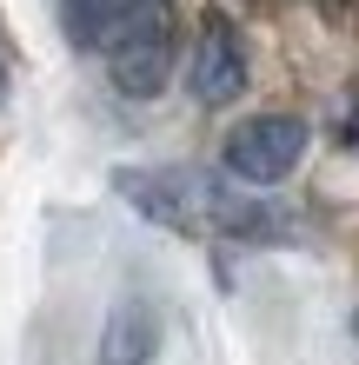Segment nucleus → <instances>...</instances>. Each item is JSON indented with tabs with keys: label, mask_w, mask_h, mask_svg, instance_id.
<instances>
[{
	"label": "nucleus",
	"mask_w": 359,
	"mask_h": 365,
	"mask_svg": "<svg viewBox=\"0 0 359 365\" xmlns=\"http://www.w3.org/2000/svg\"><path fill=\"white\" fill-rule=\"evenodd\" d=\"M173 53H180V14L173 0H133L126 20L107 40V73L126 100H153L173 73Z\"/></svg>",
	"instance_id": "obj_1"
},
{
	"label": "nucleus",
	"mask_w": 359,
	"mask_h": 365,
	"mask_svg": "<svg viewBox=\"0 0 359 365\" xmlns=\"http://www.w3.org/2000/svg\"><path fill=\"white\" fill-rule=\"evenodd\" d=\"M306 153V120H293V113H260V120H246L226 133V173H233L240 186H280L293 166H300Z\"/></svg>",
	"instance_id": "obj_2"
},
{
	"label": "nucleus",
	"mask_w": 359,
	"mask_h": 365,
	"mask_svg": "<svg viewBox=\"0 0 359 365\" xmlns=\"http://www.w3.org/2000/svg\"><path fill=\"white\" fill-rule=\"evenodd\" d=\"M246 87V47L233 34V20H206L193 40V60H186V93L200 106H226Z\"/></svg>",
	"instance_id": "obj_3"
},
{
	"label": "nucleus",
	"mask_w": 359,
	"mask_h": 365,
	"mask_svg": "<svg viewBox=\"0 0 359 365\" xmlns=\"http://www.w3.org/2000/svg\"><path fill=\"white\" fill-rule=\"evenodd\" d=\"M200 180H206V173H180V166H160V173H120V192H126V206L146 212L153 226L200 232Z\"/></svg>",
	"instance_id": "obj_4"
},
{
	"label": "nucleus",
	"mask_w": 359,
	"mask_h": 365,
	"mask_svg": "<svg viewBox=\"0 0 359 365\" xmlns=\"http://www.w3.org/2000/svg\"><path fill=\"white\" fill-rule=\"evenodd\" d=\"M153 346H160V312L146 299H120L100 332V365H146Z\"/></svg>",
	"instance_id": "obj_5"
},
{
	"label": "nucleus",
	"mask_w": 359,
	"mask_h": 365,
	"mask_svg": "<svg viewBox=\"0 0 359 365\" xmlns=\"http://www.w3.org/2000/svg\"><path fill=\"white\" fill-rule=\"evenodd\" d=\"M126 7L133 0H60V27H67V40L80 53H107V40H113V27L126 20Z\"/></svg>",
	"instance_id": "obj_6"
},
{
	"label": "nucleus",
	"mask_w": 359,
	"mask_h": 365,
	"mask_svg": "<svg viewBox=\"0 0 359 365\" xmlns=\"http://www.w3.org/2000/svg\"><path fill=\"white\" fill-rule=\"evenodd\" d=\"M0 93H7V87H0Z\"/></svg>",
	"instance_id": "obj_7"
}]
</instances>
